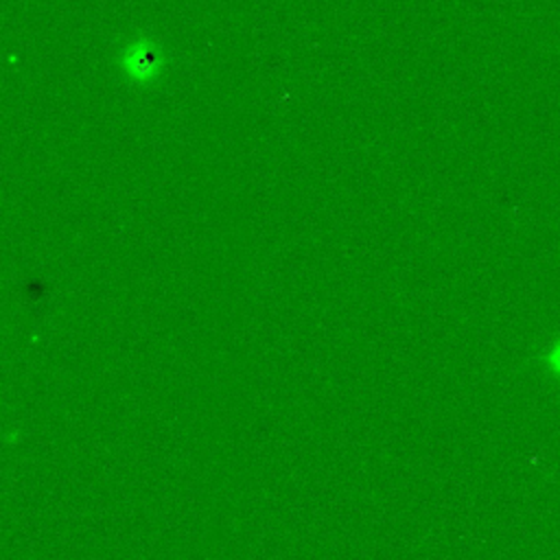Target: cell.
I'll return each instance as SVG.
<instances>
[{"label": "cell", "instance_id": "obj_1", "mask_svg": "<svg viewBox=\"0 0 560 560\" xmlns=\"http://www.w3.org/2000/svg\"><path fill=\"white\" fill-rule=\"evenodd\" d=\"M160 66L162 55L160 48L153 46V42L136 39L122 50V68L133 81H151L160 72Z\"/></svg>", "mask_w": 560, "mask_h": 560}, {"label": "cell", "instance_id": "obj_2", "mask_svg": "<svg viewBox=\"0 0 560 560\" xmlns=\"http://www.w3.org/2000/svg\"><path fill=\"white\" fill-rule=\"evenodd\" d=\"M542 365L560 381V337L542 352Z\"/></svg>", "mask_w": 560, "mask_h": 560}]
</instances>
